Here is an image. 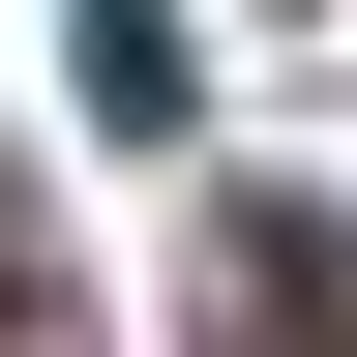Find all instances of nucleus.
<instances>
[{
	"label": "nucleus",
	"instance_id": "f257e3e1",
	"mask_svg": "<svg viewBox=\"0 0 357 357\" xmlns=\"http://www.w3.org/2000/svg\"><path fill=\"white\" fill-rule=\"evenodd\" d=\"M208 357H357V268L298 238V208H238V238H208Z\"/></svg>",
	"mask_w": 357,
	"mask_h": 357
},
{
	"label": "nucleus",
	"instance_id": "f03ea898",
	"mask_svg": "<svg viewBox=\"0 0 357 357\" xmlns=\"http://www.w3.org/2000/svg\"><path fill=\"white\" fill-rule=\"evenodd\" d=\"M60 60H89V119H178V30L149 0H60Z\"/></svg>",
	"mask_w": 357,
	"mask_h": 357
}]
</instances>
